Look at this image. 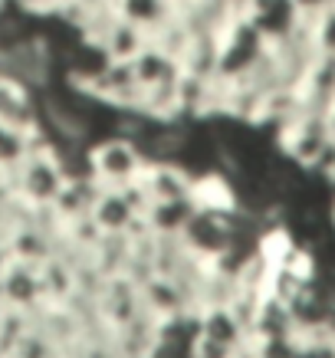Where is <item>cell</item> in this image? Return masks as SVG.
<instances>
[{
  "instance_id": "cell-2",
  "label": "cell",
  "mask_w": 335,
  "mask_h": 358,
  "mask_svg": "<svg viewBox=\"0 0 335 358\" xmlns=\"http://www.w3.org/2000/svg\"><path fill=\"white\" fill-rule=\"evenodd\" d=\"M243 17L257 27V33L270 46L283 43L303 23V13L296 7V0H250Z\"/></svg>"
},
{
  "instance_id": "cell-10",
  "label": "cell",
  "mask_w": 335,
  "mask_h": 358,
  "mask_svg": "<svg viewBox=\"0 0 335 358\" xmlns=\"http://www.w3.org/2000/svg\"><path fill=\"white\" fill-rule=\"evenodd\" d=\"M224 3H227L230 10H237V13H243V10H247V3H250V0H224Z\"/></svg>"
},
{
  "instance_id": "cell-4",
  "label": "cell",
  "mask_w": 335,
  "mask_h": 358,
  "mask_svg": "<svg viewBox=\"0 0 335 358\" xmlns=\"http://www.w3.org/2000/svg\"><path fill=\"white\" fill-rule=\"evenodd\" d=\"M148 30L145 27H138L135 20H129V17H115V20L108 23V30L99 36V43L92 46V50H99V53L106 56V59H135V56L148 46Z\"/></svg>"
},
{
  "instance_id": "cell-7",
  "label": "cell",
  "mask_w": 335,
  "mask_h": 358,
  "mask_svg": "<svg viewBox=\"0 0 335 358\" xmlns=\"http://www.w3.org/2000/svg\"><path fill=\"white\" fill-rule=\"evenodd\" d=\"M115 7H119L122 17L135 20L148 33H152L155 27H162V23L174 13V7L168 3V0H115Z\"/></svg>"
},
{
  "instance_id": "cell-3",
  "label": "cell",
  "mask_w": 335,
  "mask_h": 358,
  "mask_svg": "<svg viewBox=\"0 0 335 358\" xmlns=\"http://www.w3.org/2000/svg\"><path fill=\"white\" fill-rule=\"evenodd\" d=\"M92 220L99 224L102 234H131L145 217L138 214V207L131 204L125 187H102V194L92 207Z\"/></svg>"
},
{
  "instance_id": "cell-6",
  "label": "cell",
  "mask_w": 335,
  "mask_h": 358,
  "mask_svg": "<svg viewBox=\"0 0 335 358\" xmlns=\"http://www.w3.org/2000/svg\"><path fill=\"white\" fill-rule=\"evenodd\" d=\"M194 214H197L194 197H181V201H158V204H152L145 220H148V227L155 234H181Z\"/></svg>"
},
{
  "instance_id": "cell-12",
  "label": "cell",
  "mask_w": 335,
  "mask_h": 358,
  "mask_svg": "<svg viewBox=\"0 0 335 358\" xmlns=\"http://www.w3.org/2000/svg\"><path fill=\"white\" fill-rule=\"evenodd\" d=\"M168 3H171L174 10H178V7H184V3H191V0H168Z\"/></svg>"
},
{
  "instance_id": "cell-5",
  "label": "cell",
  "mask_w": 335,
  "mask_h": 358,
  "mask_svg": "<svg viewBox=\"0 0 335 358\" xmlns=\"http://www.w3.org/2000/svg\"><path fill=\"white\" fill-rule=\"evenodd\" d=\"M131 69H135V79L141 83V89L171 86V83H178V76H181V63H178L171 53H164L162 46H155L152 40L131 59Z\"/></svg>"
},
{
  "instance_id": "cell-11",
  "label": "cell",
  "mask_w": 335,
  "mask_h": 358,
  "mask_svg": "<svg viewBox=\"0 0 335 358\" xmlns=\"http://www.w3.org/2000/svg\"><path fill=\"white\" fill-rule=\"evenodd\" d=\"M329 230L335 234V197H332V204H329Z\"/></svg>"
},
{
  "instance_id": "cell-9",
  "label": "cell",
  "mask_w": 335,
  "mask_h": 358,
  "mask_svg": "<svg viewBox=\"0 0 335 358\" xmlns=\"http://www.w3.org/2000/svg\"><path fill=\"white\" fill-rule=\"evenodd\" d=\"M296 7L303 17H315V13H322L325 7H335V0H296Z\"/></svg>"
},
{
  "instance_id": "cell-13",
  "label": "cell",
  "mask_w": 335,
  "mask_h": 358,
  "mask_svg": "<svg viewBox=\"0 0 335 358\" xmlns=\"http://www.w3.org/2000/svg\"><path fill=\"white\" fill-rule=\"evenodd\" d=\"M332 112H335V109H332Z\"/></svg>"
},
{
  "instance_id": "cell-1",
  "label": "cell",
  "mask_w": 335,
  "mask_h": 358,
  "mask_svg": "<svg viewBox=\"0 0 335 358\" xmlns=\"http://www.w3.org/2000/svg\"><path fill=\"white\" fill-rule=\"evenodd\" d=\"M89 164H92V174L102 187H125L131 181H138L148 162L131 138L112 135V138H102L89 148Z\"/></svg>"
},
{
  "instance_id": "cell-8",
  "label": "cell",
  "mask_w": 335,
  "mask_h": 358,
  "mask_svg": "<svg viewBox=\"0 0 335 358\" xmlns=\"http://www.w3.org/2000/svg\"><path fill=\"white\" fill-rule=\"evenodd\" d=\"M306 20H309V30H313L315 50H319V53H332L335 56V7H325L322 13L306 17Z\"/></svg>"
}]
</instances>
